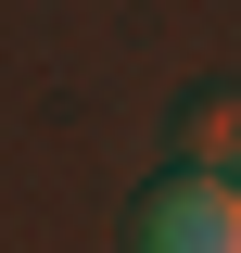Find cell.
<instances>
[{
    "label": "cell",
    "mask_w": 241,
    "mask_h": 253,
    "mask_svg": "<svg viewBox=\"0 0 241 253\" xmlns=\"http://www.w3.org/2000/svg\"><path fill=\"white\" fill-rule=\"evenodd\" d=\"M178 152H190V177H229V152H241V114H229V101H190V114H178Z\"/></svg>",
    "instance_id": "2"
},
{
    "label": "cell",
    "mask_w": 241,
    "mask_h": 253,
    "mask_svg": "<svg viewBox=\"0 0 241 253\" xmlns=\"http://www.w3.org/2000/svg\"><path fill=\"white\" fill-rule=\"evenodd\" d=\"M127 253H241V190L229 177H152L140 215H127Z\"/></svg>",
    "instance_id": "1"
},
{
    "label": "cell",
    "mask_w": 241,
    "mask_h": 253,
    "mask_svg": "<svg viewBox=\"0 0 241 253\" xmlns=\"http://www.w3.org/2000/svg\"><path fill=\"white\" fill-rule=\"evenodd\" d=\"M229 190H241V152H229Z\"/></svg>",
    "instance_id": "3"
}]
</instances>
